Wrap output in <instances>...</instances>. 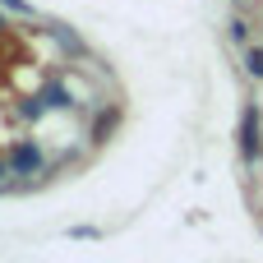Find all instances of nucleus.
I'll list each match as a JSON object with an SVG mask.
<instances>
[{"label":"nucleus","instance_id":"nucleus-4","mask_svg":"<svg viewBox=\"0 0 263 263\" xmlns=\"http://www.w3.org/2000/svg\"><path fill=\"white\" fill-rule=\"evenodd\" d=\"M0 176H5V162H0Z\"/></svg>","mask_w":263,"mask_h":263},{"label":"nucleus","instance_id":"nucleus-2","mask_svg":"<svg viewBox=\"0 0 263 263\" xmlns=\"http://www.w3.org/2000/svg\"><path fill=\"white\" fill-rule=\"evenodd\" d=\"M37 166H42V153L32 143H18L14 148V171H37Z\"/></svg>","mask_w":263,"mask_h":263},{"label":"nucleus","instance_id":"nucleus-3","mask_svg":"<svg viewBox=\"0 0 263 263\" xmlns=\"http://www.w3.org/2000/svg\"><path fill=\"white\" fill-rule=\"evenodd\" d=\"M245 60H250V74H259V79H263V51L250 46V55H245Z\"/></svg>","mask_w":263,"mask_h":263},{"label":"nucleus","instance_id":"nucleus-1","mask_svg":"<svg viewBox=\"0 0 263 263\" xmlns=\"http://www.w3.org/2000/svg\"><path fill=\"white\" fill-rule=\"evenodd\" d=\"M240 148H245V157H250V162L263 153V148H259V111H254V106H250V111H245V120H240Z\"/></svg>","mask_w":263,"mask_h":263}]
</instances>
